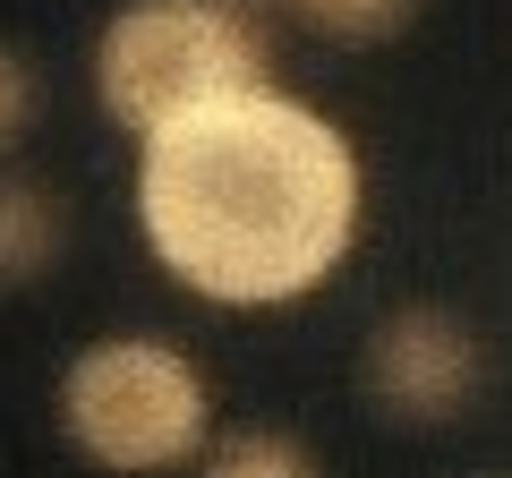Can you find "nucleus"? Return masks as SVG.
Instances as JSON below:
<instances>
[{
	"label": "nucleus",
	"mask_w": 512,
	"mask_h": 478,
	"mask_svg": "<svg viewBox=\"0 0 512 478\" xmlns=\"http://www.w3.org/2000/svg\"><path fill=\"white\" fill-rule=\"evenodd\" d=\"M137 231L205 308H299L367 231V163L342 120L256 77L137 137Z\"/></svg>",
	"instance_id": "obj_1"
},
{
	"label": "nucleus",
	"mask_w": 512,
	"mask_h": 478,
	"mask_svg": "<svg viewBox=\"0 0 512 478\" xmlns=\"http://www.w3.org/2000/svg\"><path fill=\"white\" fill-rule=\"evenodd\" d=\"M265 69H274V43L256 0H120L94 35V103L128 137L256 86Z\"/></svg>",
	"instance_id": "obj_2"
},
{
	"label": "nucleus",
	"mask_w": 512,
	"mask_h": 478,
	"mask_svg": "<svg viewBox=\"0 0 512 478\" xmlns=\"http://www.w3.org/2000/svg\"><path fill=\"white\" fill-rule=\"evenodd\" d=\"M60 436L103 470H180L214 436V385L163 333H103L60 368Z\"/></svg>",
	"instance_id": "obj_3"
},
{
	"label": "nucleus",
	"mask_w": 512,
	"mask_h": 478,
	"mask_svg": "<svg viewBox=\"0 0 512 478\" xmlns=\"http://www.w3.org/2000/svg\"><path fill=\"white\" fill-rule=\"evenodd\" d=\"M487 359L453 308H393L367 333V402L402 427H444L478 393Z\"/></svg>",
	"instance_id": "obj_4"
},
{
	"label": "nucleus",
	"mask_w": 512,
	"mask_h": 478,
	"mask_svg": "<svg viewBox=\"0 0 512 478\" xmlns=\"http://www.w3.org/2000/svg\"><path fill=\"white\" fill-rule=\"evenodd\" d=\"M60 248H69V205H60L35 171H18L0 154V291L43 282L60 265Z\"/></svg>",
	"instance_id": "obj_5"
},
{
	"label": "nucleus",
	"mask_w": 512,
	"mask_h": 478,
	"mask_svg": "<svg viewBox=\"0 0 512 478\" xmlns=\"http://www.w3.org/2000/svg\"><path fill=\"white\" fill-rule=\"evenodd\" d=\"M256 9H274V18L308 26L325 43H393L419 18V0H256Z\"/></svg>",
	"instance_id": "obj_6"
},
{
	"label": "nucleus",
	"mask_w": 512,
	"mask_h": 478,
	"mask_svg": "<svg viewBox=\"0 0 512 478\" xmlns=\"http://www.w3.org/2000/svg\"><path fill=\"white\" fill-rule=\"evenodd\" d=\"M205 470H222V478H308L316 453L274 436V427H248V436H222V444L205 436Z\"/></svg>",
	"instance_id": "obj_7"
},
{
	"label": "nucleus",
	"mask_w": 512,
	"mask_h": 478,
	"mask_svg": "<svg viewBox=\"0 0 512 478\" xmlns=\"http://www.w3.org/2000/svg\"><path fill=\"white\" fill-rule=\"evenodd\" d=\"M43 120V69L18 52V43H0V154H18Z\"/></svg>",
	"instance_id": "obj_8"
}]
</instances>
